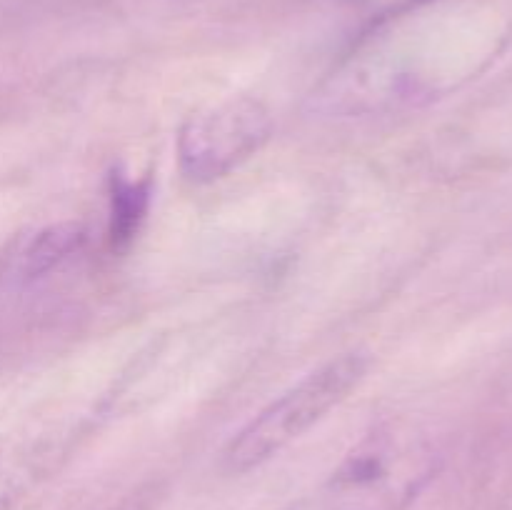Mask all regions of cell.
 Returning a JSON list of instances; mask_svg holds the SVG:
<instances>
[{
	"label": "cell",
	"instance_id": "cell-1",
	"mask_svg": "<svg viewBox=\"0 0 512 510\" xmlns=\"http://www.w3.org/2000/svg\"><path fill=\"white\" fill-rule=\"evenodd\" d=\"M438 470L425 435L388 423L370 430L330 473L320 510H408Z\"/></svg>",
	"mask_w": 512,
	"mask_h": 510
},
{
	"label": "cell",
	"instance_id": "cell-2",
	"mask_svg": "<svg viewBox=\"0 0 512 510\" xmlns=\"http://www.w3.org/2000/svg\"><path fill=\"white\" fill-rule=\"evenodd\" d=\"M368 368L370 358L365 353H343L315 368L233 435L223 450V468L228 473H248L268 463L338 408Z\"/></svg>",
	"mask_w": 512,
	"mask_h": 510
},
{
	"label": "cell",
	"instance_id": "cell-3",
	"mask_svg": "<svg viewBox=\"0 0 512 510\" xmlns=\"http://www.w3.org/2000/svg\"><path fill=\"white\" fill-rule=\"evenodd\" d=\"M273 135V115L253 95H230L195 110L175 138L178 168L188 183L205 185L225 178L265 148Z\"/></svg>",
	"mask_w": 512,
	"mask_h": 510
},
{
	"label": "cell",
	"instance_id": "cell-4",
	"mask_svg": "<svg viewBox=\"0 0 512 510\" xmlns=\"http://www.w3.org/2000/svg\"><path fill=\"white\" fill-rule=\"evenodd\" d=\"M35 473V455L15 445H0V510H13L20 495L33 483Z\"/></svg>",
	"mask_w": 512,
	"mask_h": 510
},
{
	"label": "cell",
	"instance_id": "cell-5",
	"mask_svg": "<svg viewBox=\"0 0 512 510\" xmlns=\"http://www.w3.org/2000/svg\"><path fill=\"white\" fill-rule=\"evenodd\" d=\"M80 230L78 228H53L48 233L40 235L33 245L25 253V273L38 275L43 270L53 268L60 258H65L68 253H73L80 243Z\"/></svg>",
	"mask_w": 512,
	"mask_h": 510
},
{
	"label": "cell",
	"instance_id": "cell-6",
	"mask_svg": "<svg viewBox=\"0 0 512 510\" xmlns=\"http://www.w3.org/2000/svg\"><path fill=\"white\" fill-rule=\"evenodd\" d=\"M148 190L143 185L120 183L113 193V238H128L135 220L145 213Z\"/></svg>",
	"mask_w": 512,
	"mask_h": 510
},
{
	"label": "cell",
	"instance_id": "cell-7",
	"mask_svg": "<svg viewBox=\"0 0 512 510\" xmlns=\"http://www.w3.org/2000/svg\"><path fill=\"white\" fill-rule=\"evenodd\" d=\"M155 508V490H138L123 503H118L110 510H153Z\"/></svg>",
	"mask_w": 512,
	"mask_h": 510
}]
</instances>
